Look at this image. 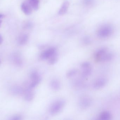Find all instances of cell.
Segmentation results:
<instances>
[{
  "label": "cell",
  "instance_id": "cell-14",
  "mask_svg": "<svg viewBox=\"0 0 120 120\" xmlns=\"http://www.w3.org/2000/svg\"><path fill=\"white\" fill-rule=\"evenodd\" d=\"M69 7V3L68 1L64 2L60 8L59 11V15H63L66 13Z\"/></svg>",
  "mask_w": 120,
  "mask_h": 120
},
{
  "label": "cell",
  "instance_id": "cell-25",
  "mask_svg": "<svg viewBox=\"0 0 120 120\" xmlns=\"http://www.w3.org/2000/svg\"><path fill=\"white\" fill-rule=\"evenodd\" d=\"M2 38L1 36V37H0V43H2Z\"/></svg>",
  "mask_w": 120,
  "mask_h": 120
},
{
  "label": "cell",
  "instance_id": "cell-12",
  "mask_svg": "<svg viewBox=\"0 0 120 120\" xmlns=\"http://www.w3.org/2000/svg\"><path fill=\"white\" fill-rule=\"evenodd\" d=\"M113 57V55L112 53L107 52L100 57L98 62L108 61L111 60Z\"/></svg>",
  "mask_w": 120,
  "mask_h": 120
},
{
  "label": "cell",
  "instance_id": "cell-2",
  "mask_svg": "<svg viewBox=\"0 0 120 120\" xmlns=\"http://www.w3.org/2000/svg\"><path fill=\"white\" fill-rule=\"evenodd\" d=\"M113 27L109 24H105L100 27L98 30L97 35L101 38H106L110 36L113 34Z\"/></svg>",
  "mask_w": 120,
  "mask_h": 120
},
{
  "label": "cell",
  "instance_id": "cell-11",
  "mask_svg": "<svg viewBox=\"0 0 120 120\" xmlns=\"http://www.w3.org/2000/svg\"><path fill=\"white\" fill-rule=\"evenodd\" d=\"M30 4L26 2L22 3L21 6L22 10L26 15H30L31 14L32 12Z\"/></svg>",
  "mask_w": 120,
  "mask_h": 120
},
{
  "label": "cell",
  "instance_id": "cell-5",
  "mask_svg": "<svg viewBox=\"0 0 120 120\" xmlns=\"http://www.w3.org/2000/svg\"><path fill=\"white\" fill-rule=\"evenodd\" d=\"M92 103V100L90 97L83 96L80 99L79 105L82 109H86L89 107Z\"/></svg>",
  "mask_w": 120,
  "mask_h": 120
},
{
  "label": "cell",
  "instance_id": "cell-13",
  "mask_svg": "<svg viewBox=\"0 0 120 120\" xmlns=\"http://www.w3.org/2000/svg\"><path fill=\"white\" fill-rule=\"evenodd\" d=\"M107 52V49L105 48H101L98 50L95 53L94 55L95 59L97 61H98V60L100 57Z\"/></svg>",
  "mask_w": 120,
  "mask_h": 120
},
{
  "label": "cell",
  "instance_id": "cell-21",
  "mask_svg": "<svg viewBox=\"0 0 120 120\" xmlns=\"http://www.w3.org/2000/svg\"><path fill=\"white\" fill-rule=\"evenodd\" d=\"M90 67V64L88 62H85L82 63L81 64V67L82 68H88Z\"/></svg>",
  "mask_w": 120,
  "mask_h": 120
},
{
  "label": "cell",
  "instance_id": "cell-23",
  "mask_svg": "<svg viewBox=\"0 0 120 120\" xmlns=\"http://www.w3.org/2000/svg\"><path fill=\"white\" fill-rule=\"evenodd\" d=\"M83 43L85 45L90 44V39L88 37H86L83 39Z\"/></svg>",
  "mask_w": 120,
  "mask_h": 120
},
{
  "label": "cell",
  "instance_id": "cell-16",
  "mask_svg": "<svg viewBox=\"0 0 120 120\" xmlns=\"http://www.w3.org/2000/svg\"><path fill=\"white\" fill-rule=\"evenodd\" d=\"M111 114L110 112L104 111L100 114L99 118L101 120H109L111 119Z\"/></svg>",
  "mask_w": 120,
  "mask_h": 120
},
{
  "label": "cell",
  "instance_id": "cell-17",
  "mask_svg": "<svg viewBox=\"0 0 120 120\" xmlns=\"http://www.w3.org/2000/svg\"><path fill=\"white\" fill-rule=\"evenodd\" d=\"M92 71V69L91 67L83 69V71L81 73V76L83 78H86L90 76Z\"/></svg>",
  "mask_w": 120,
  "mask_h": 120
},
{
  "label": "cell",
  "instance_id": "cell-19",
  "mask_svg": "<svg viewBox=\"0 0 120 120\" xmlns=\"http://www.w3.org/2000/svg\"><path fill=\"white\" fill-rule=\"evenodd\" d=\"M58 59V54L57 52H56L48 60V63L50 65H53L56 63Z\"/></svg>",
  "mask_w": 120,
  "mask_h": 120
},
{
  "label": "cell",
  "instance_id": "cell-6",
  "mask_svg": "<svg viewBox=\"0 0 120 120\" xmlns=\"http://www.w3.org/2000/svg\"><path fill=\"white\" fill-rule=\"evenodd\" d=\"M11 60L13 64L17 67L22 66L23 61L21 54L16 52L12 54L11 57Z\"/></svg>",
  "mask_w": 120,
  "mask_h": 120
},
{
  "label": "cell",
  "instance_id": "cell-8",
  "mask_svg": "<svg viewBox=\"0 0 120 120\" xmlns=\"http://www.w3.org/2000/svg\"><path fill=\"white\" fill-rule=\"evenodd\" d=\"M24 98L25 100L27 101H31L33 100L34 98V92L32 90V89L28 87L25 89L23 94Z\"/></svg>",
  "mask_w": 120,
  "mask_h": 120
},
{
  "label": "cell",
  "instance_id": "cell-24",
  "mask_svg": "<svg viewBox=\"0 0 120 120\" xmlns=\"http://www.w3.org/2000/svg\"><path fill=\"white\" fill-rule=\"evenodd\" d=\"M92 0H85V3L86 5L90 4L92 3Z\"/></svg>",
  "mask_w": 120,
  "mask_h": 120
},
{
  "label": "cell",
  "instance_id": "cell-10",
  "mask_svg": "<svg viewBox=\"0 0 120 120\" xmlns=\"http://www.w3.org/2000/svg\"><path fill=\"white\" fill-rule=\"evenodd\" d=\"M25 89L19 86H14L12 87L11 91L13 94L15 95H20L23 94Z\"/></svg>",
  "mask_w": 120,
  "mask_h": 120
},
{
  "label": "cell",
  "instance_id": "cell-4",
  "mask_svg": "<svg viewBox=\"0 0 120 120\" xmlns=\"http://www.w3.org/2000/svg\"><path fill=\"white\" fill-rule=\"evenodd\" d=\"M56 52V49L55 48H50L41 53L40 55V58L42 60H48Z\"/></svg>",
  "mask_w": 120,
  "mask_h": 120
},
{
  "label": "cell",
  "instance_id": "cell-22",
  "mask_svg": "<svg viewBox=\"0 0 120 120\" xmlns=\"http://www.w3.org/2000/svg\"><path fill=\"white\" fill-rule=\"evenodd\" d=\"M22 119V118L21 116L20 115H17L13 116L12 117H11V118L10 119L13 120H21Z\"/></svg>",
  "mask_w": 120,
  "mask_h": 120
},
{
  "label": "cell",
  "instance_id": "cell-7",
  "mask_svg": "<svg viewBox=\"0 0 120 120\" xmlns=\"http://www.w3.org/2000/svg\"><path fill=\"white\" fill-rule=\"evenodd\" d=\"M107 82V79L105 78H101L97 79L93 83V87L96 89H99L106 85Z\"/></svg>",
  "mask_w": 120,
  "mask_h": 120
},
{
  "label": "cell",
  "instance_id": "cell-1",
  "mask_svg": "<svg viewBox=\"0 0 120 120\" xmlns=\"http://www.w3.org/2000/svg\"><path fill=\"white\" fill-rule=\"evenodd\" d=\"M66 102L63 99L57 100L51 104L49 109V112L51 115L55 116L60 113L64 109Z\"/></svg>",
  "mask_w": 120,
  "mask_h": 120
},
{
  "label": "cell",
  "instance_id": "cell-9",
  "mask_svg": "<svg viewBox=\"0 0 120 120\" xmlns=\"http://www.w3.org/2000/svg\"><path fill=\"white\" fill-rule=\"evenodd\" d=\"M50 86L52 90L57 91L61 87V85L60 81L57 79H53L50 81Z\"/></svg>",
  "mask_w": 120,
  "mask_h": 120
},
{
  "label": "cell",
  "instance_id": "cell-15",
  "mask_svg": "<svg viewBox=\"0 0 120 120\" xmlns=\"http://www.w3.org/2000/svg\"><path fill=\"white\" fill-rule=\"evenodd\" d=\"M28 37L26 34H23L20 36L18 39V43L19 45H23L27 43Z\"/></svg>",
  "mask_w": 120,
  "mask_h": 120
},
{
  "label": "cell",
  "instance_id": "cell-18",
  "mask_svg": "<svg viewBox=\"0 0 120 120\" xmlns=\"http://www.w3.org/2000/svg\"><path fill=\"white\" fill-rule=\"evenodd\" d=\"M29 4L31 8L35 10H37L39 8V2L38 0H29Z\"/></svg>",
  "mask_w": 120,
  "mask_h": 120
},
{
  "label": "cell",
  "instance_id": "cell-20",
  "mask_svg": "<svg viewBox=\"0 0 120 120\" xmlns=\"http://www.w3.org/2000/svg\"><path fill=\"white\" fill-rule=\"evenodd\" d=\"M78 72V69H73L68 71L67 73L66 76L67 78H71L76 75Z\"/></svg>",
  "mask_w": 120,
  "mask_h": 120
},
{
  "label": "cell",
  "instance_id": "cell-3",
  "mask_svg": "<svg viewBox=\"0 0 120 120\" xmlns=\"http://www.w3.org/2000/svg\"><path fill=\"white\" fill-rule=\"evenodd\" d=\"M30 78L31 82L29 84L28 87L31 89L36 87L40 82L42 79L39 73L36 71H33L31 72Z\"/></svg>",
  "mask_w": 120,
  "mask_h": 120
}]
</instances>
